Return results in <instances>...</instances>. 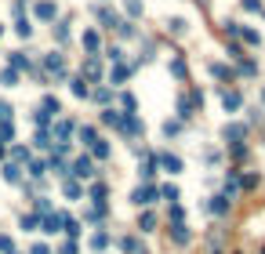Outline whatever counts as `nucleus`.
Segmentation results:
<instances>
[{"mask_svg":"<svg viewBox=\"0 0 265 254\" xmlns=\"http://www.w3.org/2000/svg\"><path fill=\"white\" fill-rule=\"evenodd\" d=\"M73 127H76L73 120H58V124H55V138H51V142H55V145H66V142H69V134H73Z\"/></svg>","mask_w":265,"mask_h":254,"instance_id":"f257e3e1","label":"nucleus"},{"mask_svg":"<svg viewBox=\"0 0 265 254\" xmlns=\"http://www.w3.org/2000/svg\"><path fill=\"white\" fill-rule=\"evenodd\" d=\"M157 196H160V189H157V185H142V189H135V203H142V207L153 203Z\"/></svg>","mask_w":265,"mask_h":254,"instance_id":"f03ea898","label":"nucleus"},{"mask_svg":"<svg viewBox=\"0 0 265 254\" xmlns=\"http://www.w3.org/2000/svg\"><path fill=\"white\" fill-rule=\"evenodd\" d=\"M73 174H76V178H91V174H95V163H91L87 156H80V160L73 163Z\"/></svg>","mask_w":265,"mask_h":254,"instance_id":"7ed1b4c3","label":"nucleus"},{"mask_svg":"<svg viewBox=\"0 0 265 254\" xmlns=\"http://www.w3.org/2000/svg\"><path fill=\"white\" fill-rule=\"evenodd\" d=\"M120 131H123V134H131V138H138V134H142V120L127 116V120H120Z\"/></svg>","mask_w":265,"mask_h":254,"instance_id":"20e7f679","label":"nucleus"},{"mask_svg":"<svg viewBox=\"0 0 265 254\" xmlns=\"http://www.w3.org/2000/svg\"><path fill=\"white\" fill-rule=\"evenodd\" d=\"M44 66H48L55 77H62V73H66V62H62V55H48V58H44Z\"/></svg>","mask_w":265,"mask_h":254,"instance_id":"39448f33","label":"nucleus"},{"mask_svg":"<svg viewBox=\"0 0 265 254\" xmlns=\"http://www.w3.org/2000/svg\"><path fill=\"white\" fill-rule=\"evenodd\" d=\"M157 163H164V167H167L171 174H175V171H182V163H178V156H171V153H160V156H157Z\"/></svg>","mask_w":265,"mask_h":254,"instance_id":"423d86ee","label":"nucleus"},{"mask_svg":"<svg viewBox=\"0 0 265 254\" xmlns=\"http://www.w3.org/2000/svg\"><path fill=\"white\" fill-rule=\"evenodd\" d=\"M44 232H62V214H44Z\"/></svg>","mask_w":265,"mask_h":254,"instance_id":"0eeeda50","label":"nucleus"},{"mask_svg":"<svg viewBox=\"0 0 265 254\" xmlns=\"http://www.w3.org/2000/svg\"><path fill=\"white\" fill-rule=\"evenodd\" d=\"M37 19H44V22H51V19H55V4H51V0L37 4Z\"/></svg>","mask_w":265,"mask_h":254,"instance_id":"6e6552de","label":"nucleus"},{"mask_svg":"<svg viewBox=\"0 0 265 254\" xmlns=\"http://www.w3.org/2000/svg\"><path fill=\"white\" fill-rule=\"evenodd\" d=\"M207 211H211V214H225V211H229V200H225V196H214V200L207 203Z\"/></svg>","mask_w":265,"mask_h":254,"instance_id":"1a4fd4ad","label":"nucleus"},{"mask_svg":"<svg viewBox=\"0 0 265 254\" xmlns=\"http://www.w3.org/2000/svg\"><path fill=\"white\" fill-rule=\"evenodd\" d=\"M4 178H8L11 185H19V182H22V171H19V163H8V167H4Z\"/></svg>","mask_w":265,"mask_h":254,"instance_id":"9d476101","label":"nucleus"},{"mask_svg":"<svg viewBox=\"0 0 265 254\" xmlns=\"http://www.w3.org/2000/svg\"><path fill=\"white\" fill-rule=\"evenodd\" d=\"M120 247H123V254H146V250H142V243H138V240H127V236L120 240Z\"/></svg>","mask_w":265,"mask_h":254,"instance_id":"9b49d317","label":"nucleus"},{"mask_svg":"<svg viewBox=\"0 0 265 254\" xmlns=\"http://www.w3.org/2000/svg\"><path fill=\"white\" fill-rule=\"evenodd\" d=\"M84 48L87 51H98V33H95V29H87V33H84Z\"/></svg>","mask_w":265,"mask_h":254,"instance_id":"f8f14e48","label":"nucleus"},{"mask_svg":"<svg viewBox=\"0 0 265 254\" xmlns=\"http://www.w3.org/2000/svg\"><path fill=\"white\" fill-rule=\"evenodd\" d=\"M0 84H4V87H15V84H19V73H15V69H4V73H0Z\"/></svg>","mask_w":265,"mask_h":254,"instance_id":"ddd939ff","label":"nucleus"},{"mask_svg":"<svg viewBox=\"0 0 265 254\" xmlns=\"http://www.w3.org/2000/svg\"><path fill=\"white\" fill-rule=\"evenodd\" d=\"M127 77H131V66H116L113 69V84H123Z\"/></svg>","mask_w":265,"mask_h":254,"instance_id":"4468645a","label":"nucleus"},{"mask_svg":"<svg viewBox=\"0 0 265 254\" xmlns=\"http://www.w3.org/2000/svg\"><path fill=\"white\" fill-rule=\"evenodd\" d=\"M243 134H247L243 124H229V127H225V138H243Z\"/></svg>","mask_w":265,"mask_h":254,"instance_id":"2eb2a0df","label":"nucleus"},{"mask_svg":"<svg viewBox=\"0 0 265 254\" xmlns=\"http://www.w3.org/2000/svg\"><path fill=\"white\" fill-rule=\"evenodd\" d=\"M153 171H157V156H146L142 160V178H153Z\"/></svg>","mask_w":265,"mask_h":254,"instance_id":"dca6fc26","label":"nucleus"},{"mask_svg":"<svg viewBox=\"0 0 265 254\" xmlns=\"http://www.w3.org/2000/svg\"><path fill=\"white\" fill-rule=\"evenodd\" d=\"M91 247H95V250H105V247H109V236H105V232H95V236H91Z\"/></svg>","mask_w":265,"mask_h":254,"instance_id":"f3484780","label":"nucleus"},{"mask_svg":"<svg viewBox=\"0 0 265 254\" xmlns=\"http://www.w3.org/2000/svg\"><path fill=\"white\" fill-rule=\"evenodd\" d=\"M62 192H66L69 200H76V196H80V185H76V182H69V178H66V185H62Z\"/></svg>","mask_w":265,"mask_h":254,"instance_id":"a211bd4d","label":"nucleus"},{"mask_svg":"<svg viewBox=\"0 0 265 254\" xmlns=\"http://www.w3.org/2000/svg\"><path fill=\"white\" fill-rule=\"evenodd\" d=\"M84 73H87V77H102V66L95 62V58H87V66H84Z\"/></svg>","mask_w":265,"mask_h":254,"instance_id":"6ab92c4d","label":"nucleus"},{"mask_svg":"<svg viewBox=\"0 0 265 254\" xmlns=\"http://www.w3.org/2000/svg\"><path fill=\"white\" fill-rule=\"evenodd\" d=\"M44 171H48V163H44V160H29V174H44Z\"/></svg>","mask_w":265,"mask_h":254,"instance_id":"aec40b11","label":"nucleus"},{"mask_svg":"<svg viewBox=\"0 0 265 254\" xmlns=\"http://www.w3.org/2000/svg\"><path fill=\"white\" fill-rule=\"evenodd\" d=\"M11 156H15V163H22V160H29V149H26V145H15Z\"/></svg>","mask_w":265,"mask_h":254,"instance_id":"412c9836","label":"nucleus"},{"mask_svg":"<svg viewBox=\"0 0 265 254\" xmlns=\"http://www.w3.org/2000/svg\"><path fill=\"white\" fill-rule=\"evenodd\" d=\"M11 69H29L26 55H19V51H15V55H11Z\"/></svg>","mask_w":265,"mask_h":254,"instance_id":"4be33fe9","label":"nucleus"},{"mask_svg":"<svg viewBox=\"0 0 265 254\" xmlns=\"http://www.w3.org/2000/svg\"><path fill=\"white\" fill-rule=\"evenodd\" d=\"M80 142H84V145H95V142H98V134L91 131V127H84V131H80Z\"/></svg>","mask_w":265,"mask_h":254,"instance_id":"5701e85b","label":"nucleus"},{"mask_svg":"<svg viewBox=\"0 0 265 254\" xmlns=\"http://www.w3.org/2000/svg\"><path fill=\"white\" fill-rule=\"evenodd\" d=\"M37 145H40V149H51L55 142H51V134H48V131H37Z\"/></svg>","mask_w":265,"mask_h":254,"instance_id":"b1692460","label":"nucleus"},{"mask_svg":"<svg viewBox=\"0 0 265 254\" xmlns=\"http://www.w3.org/2000/svg\"><path fill=\"white\" fill-rule=\"evenodd\" d=\"M175 240H178V243H185V240H189V229H185L182 221H175Z\"/></svg>","mask_w":265,"mask_h":254,"instance_id":"393cba45","label":"nucleus"},{"mask_svg":"<svg viewBox=\"0 0 265 254\" xmlns=\"http://www.w3.org/2000/svg\"><path fill=\"white\" fill-rule=\"evenodd\" d=\"M91 153H95L98 160H105V156H109V145H105V142H95V145H91Z\"/></svg>","mask_w":265,"mask_h":254,"instance_id":"a878e982","label":"nucleus"},{"mask_svg":"<svg viewBox=\"0 0 265 254\" xmlns=\"http://www.w3.org/2000/svg\"><path fill=\"white\" fill-rule=\"evenodd\" d=\"M95 15H98V19H102L105 26H113V22H116V15H113V11H105V8H102V11L95 8Z\"/></svg>","mask_w":265,"mask_h":254,"instance_id":"bb28decb","label":"nucleus"},{"mask_svg":"<svg viewBox=\"0 0 265 254\" xmlns=\"http://www.w3.org/2000/svg\"><path fill=\"white\" fill-rule=\"evenodd\" d=\"M0 124H11V106L8 102H0Z\"/></svg>","mask_w":265,"mask_h":254,"instance_id":"cd10ccee","label":"nucleus"},{"mask_svg":"<svg viewBox=\"0 0 265 254\" xmlns=\"http://www.w3.org/2000/svg\"><path fill=\"white\" fill-rule=\"evenodd\" d=\"M102 120H105V124H113V127H120V116H116L113 109H105V113H102Z\"/></svg>","mask_w":265,"mask_h":254,"instance_id":"c85d7f7f","label":"nucleus"},{"mask_svg":"<svg viewBox=\"0 0 265 254\" xmlns=\"http://www.w3.org/2000/svg\"><path fill=\"white\" fill-rule=\"evenodd\" d=\"M225 109H240V95L229 91V95H225Z\"/></svg>","mask_w":265,"mask_h":254,"instance_id":"c756f323","label":"nucleus"},{"mask_svg":"<svg viewBox=\"0 0 265 254\" xmlns=\"http://www.w3.org/2000/svg\"><path fill=\"white\" fill-rule=\"evenodd\" d=\"M0 250H4V254H15V243H11V236H0Z\"/></svg>","mask_w":265,"mask_h":254,"instance_id":"7c9ffc66","label":"nucleus"},{"mask_svg":"<svg viewBox=\"0 0 265 254\" xmlns=\"http://www.w3.org/2000/svg\"><path fill=\"white\" fill-rule=\"evenodd\" d=\"M153 225H157V218H153V214H142V232H153Z\"/></svg>","mask_w":265,"mask_h":254,"instance_id":"2f4dec72","label":"nucleus"},{"mask_svg":"<svg viewBox=\"0 0 265 254\" xmlns=\"http://www.w3.org/2000/svg\"><path fill=\"white\" fill-rule=\"evenodd\" d=\"M73 95L84 98V95H87V84H84V80H73Z\"/></svg>","mask_w":265,"mask_h":254,"instance_id":"473e14b6","label":"nucleus"},{"mask_svg":"<svg viewBox=\"0 0 265 254\" xmlns=\"http://www.w3.org/2000/svg\"><path fill=\"white\" fill-rule=\"evenodd\" d=\"M22 229H37V214H26L22 218Z\"/></svg>","mask_w":265,"mask_h":254,"instance_id":"72a5a7b5","label":"nucleus"},{"mask_svg":"<svg viewBox=\"0 0 265 254\" xmlns=\"http://www.w3.org/2000/svg\"><path fill=\"white\" fill-rule=\"evenodd\" d=\"M211 73H214V77H222V80L229 77V69H225V66H214V62H211Z\"/></svg>","mask_w":265,"mask_h":254,"instance_id":"f704fd0d","label":"nucleus"},{"mask_svg":"<svg viewBox=\"0 0 265 254\" xmlns=\"http://www.w3.org/2000/svg\"><path fill=\"white\" fill-rule=\"evenodd\" d=\"M29 33H33V26H29V22L22 19V22H19V37H29Z\"/></svg>","mask_w":265,"mask_h":254,"instance_id":"c9c22d12","label":"nucleus"},{"mask_svg":"<svg viewBox=\"0 0 265 254\" xmlns=\"http://www.w3.org/2000/svg\"><path fill=\"white\" fill-rule=\"evenodd\" d=\"M171 69H175V77H182V73H185V62H182V58H175V62H171Z\"/></svg>","mask_w":265,"mask_h":254,"instance_id":"e433bc0d","label":"nucleus"},{"mask_svg":"<svg viewBox=\"0 0 265 254\" xmlns=\"http://www.w3.org/2000/svg\"><path fill=\"white\" fill-rule=\"evenodd\" d=\"M127 11L131 15H142V4H138V0H127Z\"/></svg>","mask_w":265,"mask_h":254,"instance_id":"4c0bfd02","label":"nucleus"},{"mask_svg":"<svg viewBox=\"0 0 265 254\" xmlns=\"http://www.w3.org/2000/svg\"><path fill=\"white\" fill-rule=\"evenodd\" d=\"M62 254H76V243H62Z\"/></svg>","mask_w":265,"mask_h":254,"instance_id":"58836bf2","label":"nucleus"},{"mask_svg":"<svg viewBox=\"0 0 265 254\" xmlns=\"http://www.w3.org/2000/svg\"><path fill=\"white\" fill-rule=\"evenodd\" d=\"M0 156H4V142H0Z\"/></svg>","mask_w":265,"mask_h":254,"instance_id":"ea45409f","label":"nucleus"},{"mask_svg":"<svg viewBox=\"0 0 265 254\" xmlns=\"http://www.w3.org/2000/svg\"><path fill=\"white\" fill-rule=\"evenodd\" d=\"M261 98H265V95H261Z\"/></svg>","mask_w":265,"mask_h":254,"instance_id":"a19ab883","label":"nucleus"}]
</instances>
